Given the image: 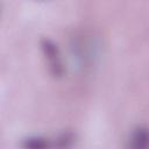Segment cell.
<instances>
[{"mask_svg":"<svg viewBox=\"0 0 149 149\" xmlns=\"http://www.w3.org/2000/svg\"><path fill=\"white\" fill-rule=\"evenodd\" d=\"M71 54L76 64L80 68H87L95 63L99 57L100 44L98 38L87 33L76 34L71 38Z\"/></svg>","mask_w":149,"mask_h":149,"instance_id":"obj_1","label":"cell"},{"mask_svg":"<svg viewBox=\"0 0 149 149\" xmlns=\"http://www.w3.org/2000/svg\"><path fill=\"white\" fill-rule=\"evenodd\" d=\"M41 48L43 55L48 62L49 70L55 77H61L64 73V66L62 63V57L57 45L49 38H43L41 42Z\"/></svg>","mask_w":149,"mask_h":149,"instance_id":"obj_2","label":"cell"},{"mask_svg":"<svg viewBox=\"0 0 149 149\" xmlns=\"http://www.w3.org/2000/svg\"><path fill=\"white\" fill-rule=\"evenodd\" d=\"M148 129L144 126H139L133 129L129 140L128 149H148Z\"/></svg>","mask_w":149,"mask_h":149,"instance_id":"obj_3","label":"cell"},{"mask_svg":"<svg viewBox=\"0 0 149 149\" xmlns=\"http://www.w3.org/2000/svg\"><path fill=\"white\" fill-rule=\"evenodd\" d=\"M22 149H50V142L42 136H28L21 143Z\"/></svg>","mask_w":149,"mask_h":149,"instance_id":"obj_4","label":"cell"},{"mask_svg":"<svg viewBox=\"0 0 149 149\" xmlns=\"http://www.w3.org/2000/svg\"><path fill=\"white\" fill-rule=\"evenodd\" d=\"M72 142H73V136L71 134H63L57 140V143H58V148L59 149H68V148H70V146L72 144Z\"/></svg>","mask_w":149,"mask_h":149,"instance_id":"obj_5","label":"cell"}]
</instances>
